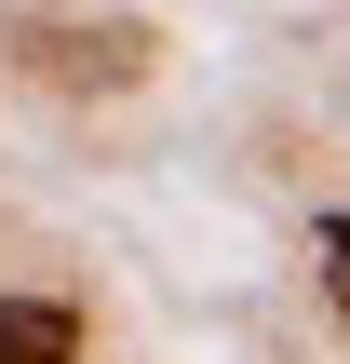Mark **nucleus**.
Returning <instances> with one entry per match:
<instances>
[{
  "mask_svg": "<svg viewBox=\"0 0 350 364\" xmlns=\"http://www.w3.org/2000/svg\"><path fill=\"white\" fill-rule=\"evenodd\" d=\"M148 54H162V41H148L135 14H81V27H40V41H27V68H40L54 95H121V81H148Z\"/></svg>",
  "mask_w": 350,
  "mask_h": 364,
  "instance_id": "1",
  "label": "nucleus"
},
{
  "mask_svg": "<svg viewBox=\"0 0 350 364\" xmlns=\"http://www.w3.org/2000/svg\"><path fill=\"white\" fill-rule=\"evenodd\" d=\"M0 364H81V311L67 297H0Z\"/></svg>",
  "mask_w": 350,
  "mask_h": 364,
  "instance_id": "2",
  "label": "nucleus"
},
{
  "mask_svg": "<svg viewBox=\"0 0 350 364\" xmlns=\"http://www.w3.org/2000/svg\"><path fill=\"white\" fill-rule=\"evenodd\" d=\"M324 297H337V311H350V216H337V230H324Z\"/></svg>",
  "mask_w": 350,
  "mask_h": 364,
  "instance_id": "3",
  "label": "nucleus"
}]
</instances>
